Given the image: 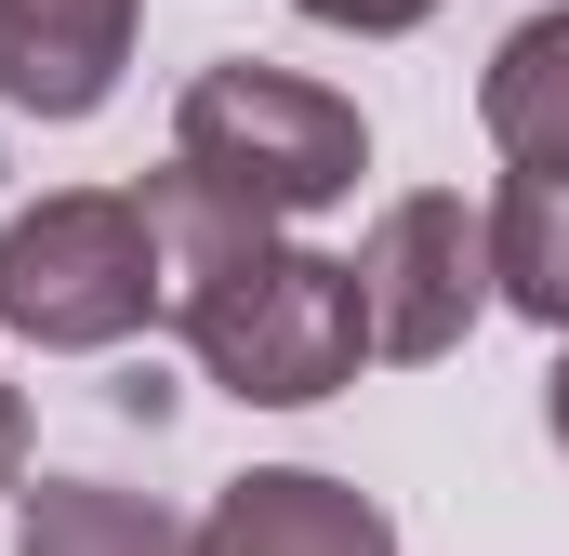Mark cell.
<instances>
[{
    "label": "cell",
    "instance_id": "11",
    "mask_svg": "<svg viewBox=\"0 0 569 556\" xmlns=\"http://www.w3.org/2000/svg\"><path fill=\"white\" fill-rule=\"evenodd\" d=\"M0 490H27V398L0 385Z\"/></svg>",
    "mask_w": 569,
    "mask_h": 556
},
{
    "label": "cell",
    "instance_id": "8",
    "mask_svg": "<svg viewBox=\"0 0 569 556\" xmlns=\"http://www.w3.org/2000/svg\"><path fill=\"white\" fill-rule=\"evenodd\" d=\"M13 556H186V517L107 477H40L13 504Z\"/></svg>",
    "mask_w": 569,
    "mask_h": 556
},
{
    "label": "cell",
    "instance_id": "2",
    "mask_svg": "<svg viewBox=\"0 0 569 556\" xmlns=\"http://www.w3.org/2000/svg\"><path fill=\"white\" fill-rule=\"evenodd\" d=\"M172 172H199L212 199H239L252 226H305L331 199H358L371 172V120L331 93V80H291V67H199L186 107H172Z\"/></svg>",
    "mask_w": 569,
    "mask_h": 556
},
{
    "label": "cell",
    "instance_id": "1",
    "mask_svg": "<svg viewBox=\"0 0 569 556\" xmlns=\"http://www.w3.org/2000/svg\"><path fill=\"white\" fill-rule=\"evenodd\" d=\"M172 331L199 345V371L252 411H318L331 385H358L371 358V318H358V266L305 252V239H239L212 278L172 291Z\"/></svg>",
    "mask_w": 569,
    "mask_h": 556
},
{
    "label": "cell",
    "instance_id": "4",
    "mask_svg": "<svg viewBox=\"0 0 569 556\" xmlns=\"http://www.w3.org/2000/svg\"><path fill=\"white\" fill-rule=\"evenodd\" d=\"M490 305V226L463 199H385L371 239H358V318H371V358H450Z\"/></svg>",
    "mask_w": 569,
    "mask_h": 556
},
{
    "label": "cell",
    "instance_id": "12",
    "mask_svg": "<svg viewBox=\"0 0 569 556\" xmlns=\"http://www.w3.org/2000/svg\"><path fill=\"white\" fill-rule=\"evenodd\" d=\"M543 424H557V450H569V345H557V371H543Z\"/></svg>",
    "mask_w": 569,
    "mask_h": 556
},
{
    "label": "cell",
    "instance_id": "10",
    "mask_svg": "<svg viewBox=\"0 0 569 556\" xmlns=\"http://www.w3.org/2000/svg\"><path fill=\"white\" fill-rule=\"evenodd\" d=\"M318 27H358V40H398V27H425L437 0H305Z\"/></svg>",
    "mask_w": 569,
    "mask_h": 556
},
{
    "label": "cell",
    "instance_id": "6",
    "mask_svg": "<svg viewBox=\"0 0 569 556\" xmlns=\"http://www.w3.org/2000/svg\"><path fill=\"white\" fill-rule=\"evenodd\" d=\"M146 0H0V93L27 120H93L133 67Z\"/></svg>",
    "mask_w": 569,
    "mask_h": 556
},
{
    "label": "cell",
    "instance_id": "3",
    "mask_svg": "<svg viewBox=\"0 0 569 556\" xmlns=\"http://www.w3.org/2000/svg\"><path fill=\"white\" fill-rule=\"evenodd\" d=\"M146 318H172V266H159V226L133 186H67L0 226V331L13 345L93 358V345H133Z\"/></svg>",
    "mask_w": 569,
    "mask_h": 556
},
{
    "label": "cell",
    "instance_id": "9",
    "mask_svg": "<svg viewBox=\"0 0 569 556\" xmlns=\"http://www.w3.org/2000/svg\"><path fill=\"white\" fill-rule=\"evenodd\" d=\"M477 226H490V291L569 345V172H503Z\"/></svg>",
    "mask_w": 569,
    "mask_h": 556
},
{
    "label": "cell",
    "instance_id": "7",
    "mask_svg": "<svg viewBox=\"0 0 569 556\" xmlns=\"http://www.w3.org/2000/svg\"><path fill=\"white\" fill-rule=\"evenodd\" d=\"M477 120H490V146H503L517 172H569V0H557V13H530V27L490 53Z\"/></svg>",
    "mask_w": 569,
    "mask_h": 556
},
{
    "label": "cell",
    "instance_id": "5",
    "mask_svg": "<svg viewBox=\"0 0 569 556\" xmlns=\"http://www.w3.org/2000/svg\"><path fill=\"white\" fill-rule=\"evenodd\" d=\"M186 556H398V517L318 464H252L212 490V517L186 530Z\"/></svg>",
    "mask_w": 569,
    "mask_h": 556
}]
</instances>
